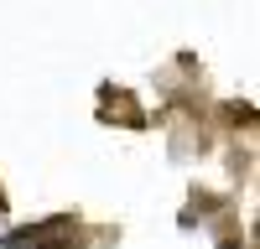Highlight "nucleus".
Wrapping results in <instances>:
<instances>
[{"label": "nucleus", "instance_id": "nucleus-1", "mask_svg": "<svg viewBox=\"0 0 260 249\" xmlns=\"http://www.w3.org/2000/svg\"><path fill=\"white\" fill-rule=\"evenodd\" d=\"M0 213H6V202H0Z\"/></svg>", "mask_w": 260, "mask_h": 249}]
</instances>
